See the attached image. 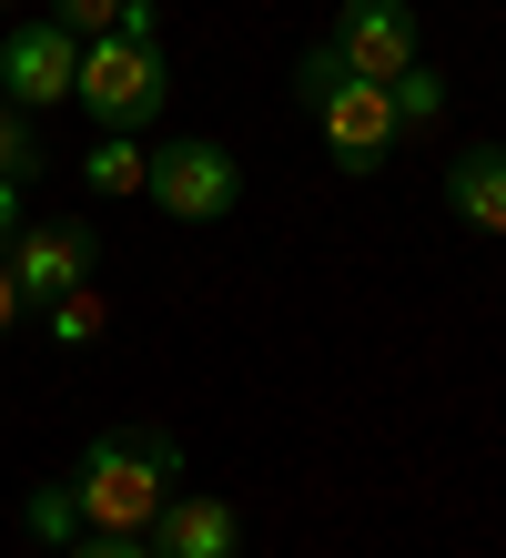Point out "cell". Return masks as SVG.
<instances>
[{"instance_id":"6da1fadb","label":"cell","mask_w":506,"mask_h":558,"mask_svg":"<svg viewBox=\"0 0 506 558\" xmlns=\"http://www.w3.org/2000/svg\"><path fill=\"white\" fill-rule=\"evenodd\" d=\"M173 477H183V437H162V426H101L72 468V508L101 538H152Z\"/></svg>"},{"instance_id":"7a4b0ae2","label":"cell","mask_w":506,"mask_h":558,"mask_svg":"<svg viewBox=\"0 0 506 558\" xmlns=\"http://www.w3.org/2000/svg\"><path fill=\"white\" fill-rule=\"evenodd\" d=\"M162 92H173V61H162V41H132V31H101V41H82L72 102L101 122V133H143V122H162Z\"/></svg>"},{"instance_id":"3957f363","label":"cell","mask_w":506,"mask_h":558,"mask_svg":"<svg viewBox=\"0 0 506 558\" xmlns=\"http://www.w3.org/2000/svg\"><path fill=\"white\" fill-rule=\"evenodd\" d=\"M143 204H162L173 223H233V204H244V162H233L223 143H162L152 153V173H143Z\"/></svg>"},{"instance_id":"277c9868","label":"cell","mask_w":506,"mask_h":558,"mask_svg":"<svg viewBox=\"0 0 506 558\" xmlns=\"http://www.w3.org/2000/svg\"><path fill=\"white\" fill-rule=\"evenodd\" d=\"M304 112L324 122V153L345 162V173H385V162H395V143H405V112H395V92H385V82H355V72L334 82L324 102H304Z\"/></svg>"},{"instance_id":"5b68a950","label":"cell","mask_w":506,"mask_h":558,"mask_svg":"<svg viewBox=\"0 0 506 558\" xmlns=\"http://www.w3.org/2000/svg\"><path fill=\"white\" fill-rule=\"evenodd\" d=\"M72 82H82V41H72L51 11H41V21H21L11 41H0V102L51 112V102H72Z\"/></svg>"},{"instance_id":"8992f818","label":"cell","mask_w":506,"mask_h":558,"mask_svg":"<svg viewBox=\"0 0 506 558\" xmlns=\"http://www.w3.org/2000/svg\"><path fill=\"white\" fill-rule=\"evenodd\" d=\"M324 41H334V61H345L355 82H395L405 61H416V11H405V0H345Z\"/></svg>"},{"instance_id":"52a82bcc","label":"cell","mask_w":506,"mask_h":558,"mask_svg":"<svg viewBox=\"0 0 506 558\" xmlns=\"http://www.w3.org/2000/svg\"><path fill=\"white\" fill-rule=\"evenodd\" d=\"M101 265V234L91 223H21V244H11V275L30 305H61V294H82Z\"/></svg>"},{"instance_id":"ba28073f","label":"cell","mask_w":506,"mask_h":558,"mask_svg":"<svg viewBox=\"0 0 506 558\" xmlns=\"http://www.w3.org/2000/svg\"><path fill=\"white\" fill-rule=\"evenodd\" d=\"M152 558H244V518L223 498H202V487H183L152 518Z\"/></svg>"},{"instance_id":"9c48e42d","label":"cell","mask_w":506,"mask_h":558,"mask_svg":"<svg viewBox=\"0 0 506 558\" xmlns=\"http://www.w3.org/2000/svg\"><path fill=\"white\" fill-rule=\"evenodd\" d=\"M446 214L466 234H506V143H477L446 162Z\"/></svg>"},{"instance_id":"30bf717a","label":"cell","mask_w":506,"mask_h":558,"mask_svg":"<svg viewBox=\"0 0 506 558\" xmlns=\"http://www.w3.org/2000/svg\"><path fill=\"white\" fill-rule=\"evenodd\" d=\"M143 173H152L143 133H101V143L82 153V183H91V193H143Z\"/></svg>"},{"instance_id":"8fae6325","label":"cell","mask_w":506,"mask_h":558,"mask_svg":"<svg viewBox=\"0 0 506 558\" xmlns=\"http://www.w3.org/2000/svg\"><path fill=\"white\" fill-rule=\"evenodd\" d=\"M30 173H41V122L21 102H0V183H30Z\"/></svg>"},{"instance_id":"7c38bea8","label":"cell","mask_w":506,"mask_h":558,"mask_svg":"<svg viewBox=\"0 0 506 558\" xmlns=\"http://www.w3.org/2000/svg\"><path fill=\"white\" fill-rule=\"evenodd\" d=\"M385 92H395V112H405V122H435V112H446V82H435L425 61H405V72H395Z\"/></svg>"},{"instance_id":"4fadbf2b","label":"cell","mask_w":506,"mask_h":558,"mask_svg":"<svg viewBox=\"0 0 506 558\" xmlns=\"http://www.w3.org/2000/svg\"><path fill=\"white\" fill-rule=\"evenodd\" d=\"M30 529H41V538H61V548L82 538V508H72V477H61V487H41V498H30Z\"/></svg>"},{"instance_id":"5bb4252c","label":"cell","mask_w":506,"mask_h":558,"mask_svg":"<svg viewBox=\"0 0 506 558\" xmlns=\"http://www.w3.org/2000/svg\"><path fill=\"white\" fill-rule=\"evenodd\" d=\"M41 315H51V336H61V345H91V336H101V305H91V284H82V294H61V305H41Z\"/></svg>"},{"instance_id":"9a60e30c","label":"cell","mask_w":506,"mask_h":558,"mask_svg":"<svg viewBox=\"0 0 506 558\" xmlns=\"http://www.w3.org/2000/svg\"><path fill=\"white\" fill-rule=\"evenodd\" d=\"M51 21L72 31V41H101V31L122 21V0H51Z\"/></svg>"},{"instance_id":"2e32d148","label":"cell","mask_w":506,"mask_h":558,"mask_svg":"<svg viewBox=\"0 0 506 558\" xmlns=\"http://www.w3.org/2000/svg\"><path fill=\"white\" fill-rule=\"evenodd\" d=\"M61 558H152V538H101V529H82Z\"/></svg>"},{"instance_id":"e0dca14e","label":"cell","mask_w":506,"mask_h":558,"mask_svg":"<svg viewBox=\"0 0 506 558\" xmlns=\"http://www.w3.org/2000/svg\"><path fill=\"white\" fill-rule=\"evenodd\" d=\"M21 315H30V294H21V275H11V254H0V336H11Z\"/></svg>"},{"instance_id":"ac0fdd59","label":"cell","mask_w":506,"mask_h":558,"mask_svg":"<svg viewBox=\"0 0 506 558\" xmlns=\"http://www.w3.org/2000/svg\"><path fill=\"white\" fill-rule=\"evenodd\" d=\"M112 31H132V41H162V11H152V0H122V21Z\"/></svg>"},{"instance_id":"d6986e66","label":"cell","mask_w":506,"mask_h":558,"mask_svg":"<svg viewBox=\"0 0 506 558\" xmlns=\"http://www.w3.org/2000/svg\"><path fill=\"white\" fill-rule=\"evenodd\" d=\"M21 223H30V214H21V183H0V254L21 244Z\"/></svg>"}]
</instances>
